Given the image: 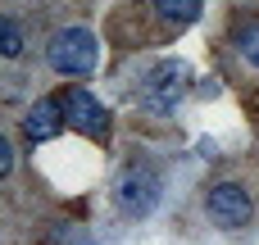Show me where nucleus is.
I'll return each mask as SVG.
<instances>
[{"instance_id":"nucleus-8","label":"nucleus","mask_w":259,"mask_h":245,"mask_svg":"<svg viewBox=\"0 0 259 245\" xmlns=\"http://www.w3.org/2000/svg\"><path fill=\"white\" fill-rule=\"evenodd\" d=\"M232 41H237V50H241L250 64H259V23H241V27L232 32Z\"/></svg>"},{"instance_id":"nucleus-7","label":"nucleus","mask_w":259,"mask_h":245,"mask_svg":"<svg viewBox=\"0 0 259 245\" xmlns=\"http://www.w3.org/2000/svg\"><path fill=\"white\" fill-rule=\"evenodd\" d=\"M155 9L173 23V27H187L200 18V0H155Z\"/></svg>"},{"instance_id":"nucleus-10","label":"nucleus","mask_w":259,"mask_h":245,"mask_svg":"<svg viewBox=\"0 0 259 245\" xmlns=\"http://www.w3.org/2000/svg\"><path fill=\"white\" fill-rule=\"evenodd\" d=\"M9 168H14V150H9V141L0 136V177H9Z\"/></svg>"},{"instance_id":"nucleus-4","label":"nucleus","mask_w":259,"mask_h":245,"mask_svg":"<svg viewBox=\"0 0 259 245\" xmlns=\"http://www.w3.org/2000/svg\"><path fill=\"white\" fill-rule=\"evenodd\" d=\"M59 105H64V127H73V132H82V136H109V109H105L91 91L68 86V91L59 95Z\"/></svg>"},{"instance_id":"nucleus-3","label":"nucleus","mask_w":259,"mask_h":245,"mask_svg":"<svg viewBox=\"0 0 259 245\" xmlns=\"http://www.w3.org/2000/svg\"><path fill=\"white\" fill-rule=\"evenodd\" d=\"M114 200H118L123 214L146 218V214H155V205H159V177H155L150 168H123L118 182H114Z\"/></svg>"},{"instance_id":"nucleus-6","label":"nucleus","mask_w":259,"mask_h":245,"mask_svg":"<svg viewBox=\"0 0 259 245\" xmlns=\"http://www.w3.org/2000/svg\"><path fill=\"white\" fill-rule=\"evenodd\" d=\"M59 127H64V105H59V95L36 100V105H32V114L23 118V136H27L32 145L55 141V136H59Z\"/></svg>"},{"instance_id":"nucleus-5","label":"nucleus","mask_w":259,"mask_h":245,"mask_svg":"<svg viewBox=\"0 0 259 245\" xmlns=\"http://www.w3.org/2000/svg\"><path fill=\"white\" fill-rule=\"evenodd\" d=\"M205 209H209V218H214V227H228V232H237V227H246L250 223V195L241 191V186H214L209 195H205Z\"/></svg>"},{"instance_id":"nucleus-9","label":"nucleus","mask_w":259,"mask_h":245,"mask_svg":"<svg viewBox=\"0 0 259 245\" xmlns=\"http://www.w3.org/2000/svg\"><path fill=\"white\" fill-rule=\"evenodd\" d=\"M18 50H23V32H18V23H14V18H0V55L14 59Z\"/></svg>"},{"instance_id":"nucleus-1","label":"nucleus","mask_w":259,"mask_h":245,"mask_svg":"<svg viewBox=\"0 0 259 245\" xmlns=\"http://www.w3.org/2000/svg\"><path fill=\"white\" fill-rule=\"evenodd\" d=\"M46 59L59 77H87V73H96V36L87 27H64L50 36Z\"/></svg>"},{"instance_id":"nucleus-2","label":"nucleus","mask_w":259,"mask_h":245,"mask_svg":"<svg viewBox=\"0 0 259 245\" xmlns=\"http://www.w3.org/2000/svg\"><path fill=\"white\" fill-rule=\"evenodd\" d=\"M187 86H191V68H187L182 59H164V64H155V68L146 73V82H141V105H146L150 114H173V109L182 105Z\"/></svg>"}]
</instances>
